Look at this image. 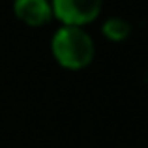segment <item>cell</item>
<instances>
[{
  "label": "cell",
  "instance_id": "cell-1",
  "mask_svg": "<svg viewBox=\"0 0 148 148\" xmlns=\"http://www.w3.org/2000/svg\"><path fill=\"white\" fill-rule=\"evenodd\" d=\"M53 56L66 69H83L94 60V41L81 26H60L51 40Z\"/></svg>",
  "mask_w": 148,
  "mask_h": 148
},
{
  "label": "cell",
  "instance_id": "cell-2",
  "mask_svg": "<svg viewBox=\"0 0 148 148\" xmlns=\"http://www.w3.org/2000/svg\"><path fill=\"white\" fill-rule=\"evenodd\" d=\"M53 17L64 26H81L96 21L101 13L103 0H51Z\"/></svg>",
  "mask_w": 148,
  "mask_h": 148
},
{
  "label": "cell",
  "instance_id": "cell-3",
  "mask_svg": "<svg viewBox=\"0 0 148 148\" xmlns=\"http://www.w3.org/2000/svg\"><path fill=\"white\" fill-rule=\"evenodd\" d=\"M13 13L28 26H43L53 19L49 0H13Z\"/></svg>",
  "mask_w": 148,
  "mask_h": 148
},
{
  "label": "cell",
  "instance_id": "cell-4",
  "mask_svg": "<svg viewBox=\"0 0 148 148\" xmlns=\"http://www.w3.org/2000/svg\"><path fill=\"white\" fill-rule=\"evenodd\" d=\"M130 32H131L130 25L120 17H111L103 23V34L111 41H124L130 36Z\"/></svg>",
  "mask_w": 148,
  "mask_h": 148
}]
</instances>
